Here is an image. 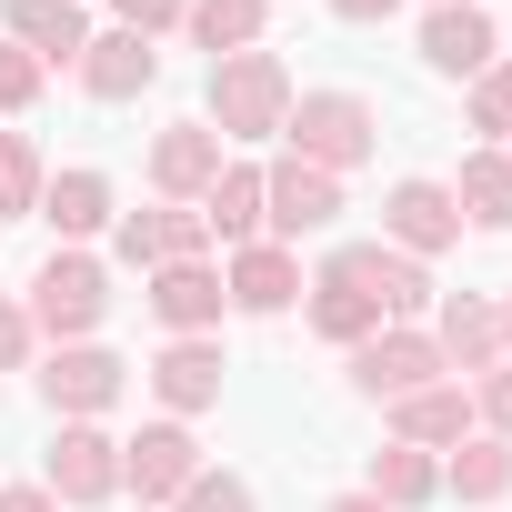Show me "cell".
Masks as SVG:
<instances>
[{"label": "cell", "instance_id": "4dcf8cb0", "mask_svg": "<svg viewBox=\"0 0 512 512\" xmlns=\"http://www.w3.org/2000/svg\"><path fill=\"white\" fill-rule=\"evenodd\" d=\"M171 512H262V492H251L241 472H211V462H201V482H191Z\"/></svg>", "mask_w": 512, "mask_h": 512}, {"label": "cell", "instance_id": "7c38bea8", "mask_svg": "<svg viewBox=\"0 0 512 512\" xmlns=\"http://www.w3.org/2000/svg\"><path fill=\"white\" fill-rule=\"evenodd\" d=\"M141 382H151V402H161L171 422H201V412H221V382H231V362H221V332H191V342H161Z\"/></svg>", "mask_w": 512, "mask_h": 512}, {"label": "cell", "instance_id": "5bb4252c", "mask_svg": "<svg viewBox=\"0 0 512 512\" xmlns=\"http://www.w3.org/2000/svg\"><path fill=\"white\" fill-rule=\"evenodd\" d=\"M221 292H231L241 322H282V312L302 302V251H282V241H241V251H221Z\"/></svg>", "mask_w": 512, "mask_h": 512}, {"label": "cell", "instance_id": "277c9868", "mask_svg": "<svg viewBox=\"0 0 512 512\" xmlns=\"http://www.w3.org/2000/svg\"><path fill=\"white\" fill-rule=\"evenodd\" d=\"M322 272H342L362 302H382V322H432V302H442L432 262H412V251H392V241H332Z\"/></svg>", "mask_w": 512, "mask_h": 512}, {"label": "cell", "instance_id": "836d02e7", "mask_svg": "<svg viewBox=\"0 0 512 512\" xmlns=\"http://www.w3.org/2000/svg\"><path fill=\"white\" fill-rule=\"evenodd\" d=\"M31 362H41V332H31V312L11 292H0V372H31Z\"/></svg>", "mask_w": 512, "mask_h": 512}, {"label": "cell", "instance_id": "603a6c76", "mask_svg": "<svg viewBox=\"0 0 512 512\" xmlns=\"http://www.w3.org/2000/svg\"><path fill=\"white\" fill-rule=\"evenodd\" d=\"M302 322H312L332 352H362V342L382 332V302H362L342 272H312V282H302Z\"/></svg>", "mask_w": 512, "mask_h": 512}, {"label": "cell", "instance_id": "74e56055", "mask_svg": "<svg viewBox=\"0 0 512 512\" xmlns=\"http://www.w3.org/2000/svg\"><path fill=\"white\" fill-rule=\"evenodd\" d=\"M492 312H502V362H512V292H502V302H492Z\"/></svg>", "mask_w": 512, "mask_h": 512}, {"label": "cell", "instance_id": "4316f807", "mask_svg": "<svg viewBox=\"0 0 512 512\" xmlns=\"http://www.w3.org/2000/svg\"><path fill=\"white\" fill-rule=\"evenodd\" d=\"M181 31H191V51H211V61H231V51H262V31H272V0H191V11H181Z\"/></svg>", "mask_w": 512, "mask_h": 512}, {"label": "cell", "instance_id": "83f0119b", "mask_svg": "<svg viewBox=\"0 0 512 512\" xmlns=\"http://www.w3.org/2000/svg\"><path fill=\"white\" fill-rule=\"evenodd\" d=\"M41 181H51L41 141L31 131H0V221H31L41 211Z\"/></svg>", "mask_w": 512, "mask_h": 512}, {"label": "cell", "instance_id": "e0dca14e", "mask_svg": "<svg viewBox=\"0 0 512 512\" xmlns=\"http://www.w3.org/2000/svg\"><path fill=\"white\" fill-rule=\"evenodd\" d=\"M422 332H432V352H442L452 382H482V372L502 362V312H492V292H442Z\"/></svg>", "mask_w": 512, "mask_h": 512}, {"label": "cell", "instance_id": "e575fe53", "mask_svg": "<svg viewBox=\"0 0 512 512\" xmlns=\"http://www.w3.org/2000/svg\"><path fill=\"white\" fill-rule=\"evenodd\" d=\"M392 11H402V0H332V21H352V31H382Z\"/></svg>", "mask_w": 512, "mask_h": 512}, {"label": "cell", "instance_id": "7402d4cb", "mask_svg": "<svg viewBox=\"0 0 512 512\" xmlns=\"http://www.w3.org/2000/svg\"><path fill=\"white\" fill-rule=\"evenodd\" d=\"M442 502L502 512V502H512V442H502V432H462V442L442 452Z\"/></svg>", "mask_w": 512, "mask_h": 512}, {"label": "cell", "instance_id": "ba28073f", "mask_svg": "<svg viewBox=\"0 0 512 512\" xmlns=\"http://www.w3.org/2000/svg\"><path fill=\"white\" fill-rule=\"evenodd\" d=\"M191 482H201V432H191V422L161 412V422H141V432L121 442V492H131V502H161V512H171Z\"/></svg>", "mask_w": 512, "mask_h": 512}, {"label": "cell", "instance_id": "9c48e42d", "mask_svg": "<svg viewBox=\"0 0 512 512\" xmlns=\"http://www.w3.org/2000/svg\"><path fill=\"white\" fill-rule=\"evenodd\" d=\"M111 262L121 272H161V262H211V221L191 201H151L111 221Z\"/></svg>", "mask_w": 512, "mask_h": 512}, {"label": "cell", "instance_id": "cb8c5ba5", "mask_svg": "<svg viewBox=\"0 0 512 512\" xmlns=\"http://www.w3.org/2000/svg\"><path fill=\"white\" fill-rule=\"evenodd\" d=\"M452 211H462V231H512V151H462V171H452Z\"/></svg>", "mask_w": 512, "mask_h": 512}, {"label": "cell", "instance_id": "44dd1931", "mask_svg": "<svg viewBox=\"0 0 512 512\" xmlns=\"http://www.w3.org/2000/svg\"><path fill=\"white\" fill-rule=\"evenodd\" d=\"M382 442H412V452H452L462 432H472V392L462 382H422V392H402V402H382Z\"/></svg>", "mask_w": 512, "mask_h": 512}, {"label": "cell", "instance_id": "7a4b0ae2", "mask_svg": "<svg viewBox=\"0 0 512 512\" xmlns=\"http://www.w3.org/2000/svg\"><path fill=\"white\" fill-rule=\"evenodd\" d=\"M282 151L342 181V171H362V161L382 151V111H372L362 91H342V81H332V91H292V121H282Z\"/></svg>", "mask_w": 512, "mask_h": 512}, {"label": "cell", "instance_id": "8992f818", "mask_svg": "<svg viewBox=\"0 0 512 512\" xmlns=\"http://www.w3.org/2000/svg\"><path fill=\"white\" fill-rule=\"evenodd\" d=\"M41 402H51V422H101L121 392H131V362L111 352V342H51L41 352Z\"/></svg>", "mask_w": 512, "mask_h": 512}, {"label": "cell", "instance_id": "ab89813d", "mask_svg": "<svg viewBox=\"0 0 512 512\" xmlns=\"http://www.w3.org/2000/svg\"><path fill=\"white\" fill-rule=\"evenodd\" d=\"M502 151H512V141H502Z\"/></svg>", "mask_w": 512, "mask_h": 512}, {"label": "cell", "instance_id": "ffe728a7", "mask_svg": "<svg viewBox=\"0 0 512 512\" xmlns=\"http://www.w3.org/2000/svg\"><path fill=\"white\" fill-rule=\"evenodd\" d=\"M0 41H21L41 71H61L91 51V11L81 0H0Z\"/></svg>", "mask_w": 512, "mask_h": 512}, {"label": "cell", "instance_id": "1f68e13d", "mask_svg": "<svg viewBox=\"0 0 512 512\" xmlns=\"http://www.w3.org/2000/svg\"><path fill=\"white\" fill-rule=\"evenodd\" d=\"M462 392H472V432H502V442H512V362H492V372L462 382Z\"/></svg>", "mask_w": 512, "mask_h": 512}, {"label": "cell", "instance_id": "6da1fadb", "mask_svg": "<svg viewBox=\"0 0 512 512\" xmlns=\"http://www.w3.org/2000/svg\"><path fill=\"white\" fill-rule=\"evenodd\" d=\"M201 121H211L231 151L282 141V121H292V71H282V51H231V61H211V81H201Z\"/></svg>", "mask_w": 512, "mask_h": 512}, {"label": "cell", "instance_id": "d6a6232c", "mask_svg": "<svg viewBox=\"0 0 512 512\" xmlns=\"http://www.w3.org/2000/svg\"><path fill=\"white\" fill-rule=\"evenodd\" d=\"M191 0H111V31H141V41H171Z\"/></svg>", "mask_w": 512, "mask_h": 512}, {"label": "cell", "instance_id": "30bf717a", "mask_svg": "<svg viewBox=\"0 0 512 512\" xmlns=\"http://www.w3.org/2000/svg\"><path fill=\"white\" fill-rule=\"evenodd\" d=\"M382 241H392V251H412V262H442V251L462 241L452 181H432V171H402V181L382 191Z\"/></svg>", "mask_w": 512, "mask_h": 512}, {"label": "cell", "instance_id": "8d00e7d4", "mask_svg": "<svg viewBox=\"0 0 512 512\" xmlns=\"http://www.w3.org/2000/svg\"><path fill=\"white\" fill-rule=\"evenodd\" d=\"M322 512H382V502H372V492H362V482H352V492H332V502H322Z\"/></svg>", "mask_w": 512, "mask_h": 512}, {"label": "cell", "instance_id": "2e32d148", "mask_svg": "<svg viewBox=\"0 0 512 512\" xmlns=\"http://www.w3.org/2000/svg\"><path fill=\"white\" fill-rule=\"evenodd\" d=\"M141 302H151V322H161L171 342H191V332H221V312H231V292H221V262H161V272H141Z\"/></svg>", "mask_w": 512, "mask_h": 512}, {"label": "cell", "instance_id": "f546056e", "mask_svg": "<svg viewBox=\"0 0 512 512\" xmlns=\"http://www.w3.org/2000/svg\"><path fill=\"white\" fill-rule=\"evenodd\" d=\"M41 91H51V71L21 51V41H0V121H21V111H41Z\"/></svg>", "mask_w": 512, "mask_h": 512}, {"label": "cell", "instance_id": "484cf974", "mask_svg": "<svg viewBox=\"0 0 512 512\" xmlns=\"http://www.w3.org/2000/svg\"><path fill=\"white\" fill-rule=\"evenodd\" d=\"M201 221H211V241H221V251L262 241V161H221V181L201 191Z\"/></svg>", "mask_w": 512, "mask_h": 512}, {"label": "cell", "instance_id": "5b68a950", "mask_svg": "<svg viewBox=\"0 0 512 512\" xmlns=\"http://www.w3.org/2000/svg\"><path fill=\"white\" fill-rule=\"evenodd\" d=\"M41 492H51L61 512H101V502H121V432H101V422H51Z\"/></svg>", "mask_w": 512, "mask_h": 512}, {"label": "cell", "instance_id": "9a60e30c", "mask_svg": "<svg viewBox=\"0 0 512 512\" xmlns=\"http://www.w3.org/2000/svg\"><path fill=\"white\" fill-rule=\"evenodd\" d=\"M31 221H51V241L91 251V241L121 221V181H111V171H91V161H71V171H51V181H41V211H31Z\"/></svg>", "mask_w": 512, "mask_h": 512}, {"label": "cell", "instance_id": "ac0fdd59", "mask_svg": "<svg viewBox=\"0 0 512 512\" xmlns=\"http://www.w3.org/2000/svg\"><path fill=\"white\" fill-rule=\"evenodd\" d=\"M71 81H81V101L121 111V101H141V91L161 81V41H141V31H91V51L71 61Z\"/></svg>", "mask_w": 512, "mask_h": 512}, {"label": "cell", "instance_id": "d6986e66", "mask_svg": "<svg viewBox=\"0 0 512 512\" xmlns=\"http://www.w3.org/2000/svg\"><path fill=\"white\" fill-rule=\"evenodd\" d=\"M502 61V31H492V11H422V71L432 81H482Z\"/></svg>", "mask_w": 512, "mask_h": 512}, {"label": "cell", "instance_id": "d4e9b609", "mask_svg": "<svg viewBox=\"0 0 512 512\" xmlns=\"http://www.w3.org/2000/svg\"><path fill=\"white\" fill-rule=\"evenodd\" d=\"M362 492H372L382 512H422V502H442V452L382 442V452H372V472H362Z\"/></svg>", "mask_w": 512, "mask_h": 512}, {"label": "cell", "instance_id": "f35d334b", "mask_svg": "<svg viewBox=\"0 0 512 512\" xmlns=\"http://www.w3.org/2000/svg\"><path fill=\"white\" fill-rule=\"evenodd\" d=\"M432 11H482V0H432Z\"/></svg>", "mask_w": 512, "mask_h": 512}, {"label": "cell", "instance_id": "3957f363", "mask_svg": "<svg viewBox=\"0 0 512 512\" xmlns=\"http://www.w3.org/2000/svg\"><path fill=\"white\" fill-rule=\"evenodd\" d=\"M21 312H31V332L41 342H101V322H111V262L101 251H51V262L31 272V292H21Z\"/></svg>", "mask_w": 512, "mask_h": 512}, {"label": "cell", "instance_id": "d590c367", "mask_svg": "<svg viewBox=\"0 0 512 512\" xmlns=\"http://www.w3.org/2000/svg\"><path fill=\"white\" fill-rule=\"evenodd\" d=\"M0 512H61V502H51L41 482H0Z\"/></svg>", "mask_w": 512, "mask_h": 512}, {"label": "cell", "instance_id": "f1b7e54d", "mask_svg": "<svg viewBox=\"0 0 512 512\" xmlns=\"http://www.w3.org/2000/svg\"><path fill=\"white\" fill-rule=\"evenodd\" d=\"M462 121L482 131V151H502V141H512V51H502V61L462 91Z\"/></svg>", "mask_w": 512, "mask_h": 512}, {"label": "cell", "instance_id": "4fadbf2b", "mask_svg": "<svg viewBox=\"0 0 512 512\" xmlns=\"http://www.w3.org/2000/svg\"><path fill=\"white\" fill-rule=\"evenodd\" d=\"M221 161H231V141L191 111V121H161L151 131V201H191L201 211V191L221 181Z\"/></svg>", "mask_w": 512, "mask_h": 512}, {"label": "cell", "instance_id": "8fae6325", "mask_svg": "<svg viewBox=\"0 0 512 512\" xmlns=\"http://www.w3.org/2000/svg\"><path fill=\"white\" fill-rule=\"evenodd\" d=\"M422 382H452L422 322H382V332L352 352V392H362V402H402V392H422Z\"/></svg>", "mask_w": 512, "mask_h": 512}, {"label": "cell", "instance_id": "52a82bcc", "mask_svg": "<svg viewBox=\"0 0 512 512\" xmlns=\"http://www.w3.org/2000/svg\"><path fill=\"white\" fill-rule=\"evenodd\" d=\"M342 221V181L332 171H312V161H262V241H282V251H302L312 231H332Z\"/></svg>", "mask_w": 512, "mask_h": 512}]
</instances>
